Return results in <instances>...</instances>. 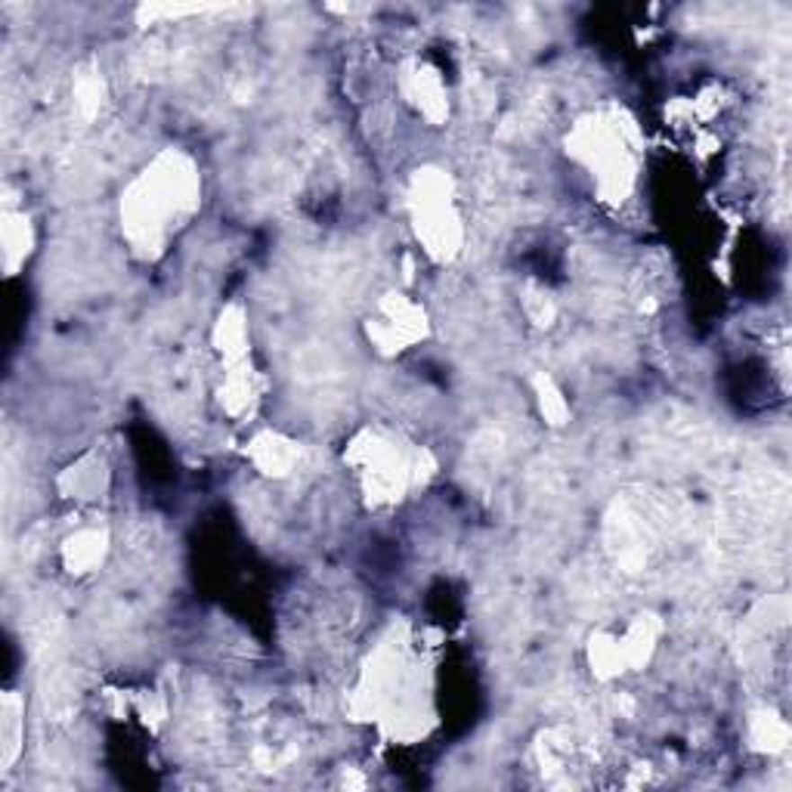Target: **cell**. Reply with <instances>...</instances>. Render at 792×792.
Listing matches in <instances>:
<instances>
[{"label":"cell","mask_w":792,"mask_h":792,"mask_svg":"<svg viewBox=\"0 0 792 792\" xmlns=\"http://www.w3.org/2000/svg\"><path fill=\"white\" fill-rule=\"evenodd\" d=\"M19 712H22V703H19L16 697H6L4 703V761L6 765L19 755V740H22V734H19V721H22Z\"/></svg>","instance_id":"6da1fadb"}]
</instances>
